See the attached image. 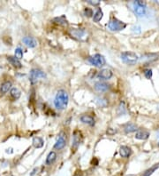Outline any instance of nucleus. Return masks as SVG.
<instances>
[{
    "label": "nucleus",
    "mask_w": 159,
    "mask_h": 176,
    "mask_svg": "<svg viewBox=\"0 0 159 176\" xmlns=\"http://www.w3.org/2000/svg\"><path fill=\"white\" fill-rule=\"evenodd\" d=\"M10 94H11V96H12L14 100H18L20 97V95H21V92H20L19 89H18L16 87H13V88L11 89Z\"/></svg>",
    "instance_id": "obj_22"
},
{
    "label": "nucleus",
    "mask_w": 159,
    "mask_h": 176,
    "mask_svg": "<svg viewBox=\"0 0 159 176\" xmlns=\"http://www.w3.org/2000/svg\"><path fill=\"white\" fill-rule=\"evenodd\" d=\"M124 131L126 133H133V132H137L138 127L134 123H127L126 125H125V126H124Z\"/></svg>",
    "instance_id": "obj_16"
},
{
    "label": "nucleus",
    "mask_w": 159,
    "mask_h": 176,
    "mask_svg": "<svg viewBox=\"0 0 159 176\" xmlns=\"http://www.w3.org/2000/svg\"><path fill=\"white\" fill-rule=\"evenodd\" d=\"M71 34L77 38H81L82 37L85 36V30L81 29H73L72 30H71Z\"/></svg>",
    "instance_id": "obj_19"
},
{
    "label": "nucleus",
    "mask_w": 159,
    "mask_h": 176,
    "mask_svg": "<svg viewBox=\"0 0 159 176\" xmlns=\"http://www.w3.org/2000/svg\"><path fill=\"white\" fill-rule=\"evenodd\" d=\"M46 74L44 73V71H42L39 69H33L30 70V75H29V80L31 82V84H36V83L42 79L45 78Z\"/></svg>",
    "instance_id": "obj_5"
},
{
    "label": "nucleus",
    "mask_w": 159,
    "mask_h": 176,
    "mask_svg": "<svg viewBox=\"0 0 159 176\" xmlns=\"http://www.w3.org/2000/svg\"><path fill=\"white\" fill-rule=\"evenodd\" d=\"M44 140H42L41 137H35L32 141V144H33V146L36 148V149H40L44 146Z\"/></svg>",
    "instance_id": "obj_21"
},
{
    "label": "nucleus",
    "mask_w": 159,
    "mask_h": 176,
    "mask_svg": "<svg viewBox=\"0 0 159 176\" xmlns=\"http://www.w3.org/2000/svg\"><path fill=\"white\" fill-rule=\"evenodd\" d=\"M84 14H85V16H87V17H91L93 15V11L89 8H86L84 10Z\"/></svg>",
    "instance_id": "obj_30"
},
{
    "label": "nucleus",
    "mask_w": 159,
    "mask_h": 176,
    "mask_svg": "<svg viewBox=\"0 0 159 176\" xmlns=\"http://www.w3.org/2000/svg\"><path fill=\"white\" fill-rule=\"evenodd\" d=\"M103 14L102 10L100 8L97 9V11L95 12V14L93 15V20L95 22H99L100 20H102V18H103Z\"/></svg>",
    "instance_id": "obj_23"
},
{
    "label": "nucleus",
    "mask_w": 159,
    "mask_h": 176,
    "mask_svg": "<svg viewBox=\"0 0 159 176\" xmlns=\"http://www.w3.org/2000/svg\"><path fill=\"white\" fill-rule=\"evenodd\" d=\"M119 114L125 113V102L124 101H121L119 106Z\"/></svg>",
    "instance_id": "obj_29"
},
{
    "label": "nucleus",
    "mask_w": 159,
    "mask_h": 176,
    "mask_svg": "<svg viewBox=\"0 0 159 176\" xmlns=\"http://www.w3.org/2000/svg\"><path fill=\"white\" fill-rule=\"evenodd\" d=\"M66 145V134L64 132H61L59 133L58 138L55 145H54V149L60 150V149L65 148Z\"/></svg>",
    "instance_id": "obj_7"
},
{
    "label": "nucleus",
    "mask_w": 159,
    "mask_h": 176,
    "mask_svg": "<svg viewBox=\"0 0 159 176\" xmlns=\"http://www.w3.org/2000/svg\"><path fill=\"white\" fill-rule=\"evenodd\" d=\"M156 54H146V55H144V56H142V60H143V61H145V60H148V61H151V60H156Z\"/></svg>",
    "instance_id": "obj_25"
},
{
    "label": "nucleus",
    "mask_w": 159,
    "mask_h": 176,
    "mask_svg": "<svg viewBox=\"0 0 159 176\" xmlns=\"http://www.w3.org/2000/svg\"><path fill=\"white\" fill-rule=\"evenodd\" d=\"M108 28L111 30V31H121V30L126 28V24L123 22L122 20L113 18L108 23Z\"/></svg>",
    "instance_id": "obj_4"
},
{
    "label": "nucleus",
    "mask_w": 159,
    "mask_h": 176,
    "mask_svg": "<svg viewBox=\"0 0 159 176\" xmlns=\"http://www.w3.org/2000/svg\"><path fill=\"white\" fill-rule=\"evenodd\" d=\"M56 159H57V153L55 151H50L49 153V155L47 156V158H46L45 164L47 165H50L56 161Z\"/></svg>",
    "instance_id": "obj_17"
},
{
    "label": "nucleus",
    "mask_w": 159,
    "mask_h": 176,
    "mask_svg": "<svg viewBox=\"0 0 159 176\" xmlns=\"http://www.w3.org/2000/svg\"><path fill=\"white\" fill-rule=\"evenodd\" d=\"M11 87H12V82L5 81V82H4L3 84H2L1 88H0V92H1L2 94H5L11 89Z\"/></svg>",
    "instance_id": "obj_20"
},
{
    "label": "nucleus",
    "mask_w": 159,
    "mask_h": 176,
    "mask_svg": "<svg viewBox=\"0 0 159 176\" xmlns=\"http://www.w3.org/2000/svg\"><path fill=\"white\" fill-rule=\"evenodd\" d=\"M132 31L133 33L134 34H140L142 32V28L140 25H134L133 28H132Z\"/></svg>",
    "instance_id": "obj_28"
},
{
    "label": "nucleus",
    "mask_w": 159,
    "mask_h": 176,
    "mask_svg": "<svg viewBox=\"0 0 159 176\" xmlns=\"http://www.w3.org/2000/svg\"><path fill=\"white\" fill-rule=\"evenodd\" d=\"M94 88L95 91H97L99 92H106L109 88V85L106 84L104 82H102V81H99V82H97L94 86Z\"/></svg>",
    "instance_id": "obj_11"
},
{
    "label": "nucleus",
    "mask_w": 159,
    "mask_h": 176,
    "mask_svg": "<svg viewBox=\"0 0 159 176\" xmlns=\"http://www.w3.org/2000/svg\"><path fill=\"white\" fill-rule=\"evenodd\" d=\"M22 42L23 44L29 47V48H34L37 46V40L35 37H25L22 39Z\"/></svg>",
    "instance_id": "obj_9"
},
{
    "label": "nucleus",
    "mask_w": 159,
    "mask_h": 176,
    "mask_svg": "<svg viewBox=\"0 0 159 176\" xmlns=\"http://www.w3.org/2000/svg\"><path fill=\"white\" fill-rule=\"evenodd\" d=\"M53 22H54L56 24H58V25H61L63 27H66L68 25V22L66 19L65 16H59V17H56L53 20Z\"/></svg>",
    "instance_id": "obj_18"
},
{
    "label": "nucleus",
    "mask_w": 159,
    "mask_h": 176,
    "mask_svg": "<svg viewBox=\"0 0 159 176\" xmlns=\"http://www.w3.org/2000/svg\"><path fill=\"white\" fill-rule=\"evenodd\" d=\"M81 133L79 131H75L73 133V136H72V148L74 149H76L79 145L81 144Z\"/></svg>",
    "instance_id": "obj_10"
},
{
    "label": "nucleus",
    "mask_w": 159,
    "mask_h": 176,
    "mask_svg": "<svg viewBox=\"0 0 159 176\" xmlns=\"http://www.w3.org/2000/svg\"><path fill=\"white\" fill-rule=\"evenodd\" d=\"M68 101H69V96L68 94L66 92V91L65 90H58L55 100H54V105L56 107V109H59V110H63L66 109L67 105H68Z\"/></svg>",
    "instance_id": "obj_1"
},
{
    "label": "nucleus",
    "mask_w": 159,
    "mask_h": 176,
    "mask_svg": "<svg viewBox=\"0 0 159 176\" xmlns=\"http://www.w3.org/2000/svg\"><path fill=\"white\" fill-rule=\"evenodd\" d=\"M143 74H144V76H145V77H146L147 79H150V78L152 77V69H144Z\"/></svg>",
    "instance_id": "obj_27"
},
{
    "label": "nucleus",
    "mask_w": 159,
    "mask_h": 176,
    "mask_svg": "<svg viewBox=\"0 0 159 176\" xmlns=\"http://www.w3.org/2000/svg\"><path fill=\"white\" fill-rule=\"evenodd\" d=\"M112 76H113L112 71L109 69H103L100 70L98 73V77L103 80H109L112 77Z\"/></svg>",
    "instance_id": "obj_8"
},
{
    "label": "nucleus",
    "mask_w": 159,
    "mask_h": 176,
    "mask_svg": "<svg viewBox=\"0 0 159 176\" xmlns=\"http://www.w3.org/2000/svg\"><path fill=\"white\" fill-rule=\"evenodd\" d=\"M159 168V163H157V164H154L153 166H151L150 169H148L147 171H145L144 172V173L142 175V176H150L151 174H153V173L156 171V170H157Z\"/></svg>",
    "instance_id": "obj_24"
},
{
    "label": "nucleus",
    "mask_w": 159,
    "mask_h": 176,
    "mask_svg": "<svg viewBox=\"0 0 159 176\" xmlns=\"http://www.w3.org/2000/svg\"><path fill=\"white\" fill-rule=\"evenodd\" d=\"M121 60L124 63L133 66L136 64L138 60H139V57L134 52H124L121 54Z\"/></svg>",
    "instance_id": "obj_3"
},
{
    "label": "nucleus",
    "mask_w": 159,
    "mask_h": 176,
    "mask_svg": "<svg viewBox=\"0 0 159 176\" xmlns=\"http://www.w3.org/2000/svg\"><path fill=\"white\" fill-rule=\"evenodd\" d=\"M133 11L138 17H144L147 14V5L143 1H134L133 2Z\"/></svg>",
    "instance_id": "obj_2"
},
{
    "label": "nucleus",
    "mask_w": 159,
    "mask_h": 176,
    "mask_svg": "<svg viewBox=\"0 0 159 176\" xmlns=\"http://www.w3.org/2000/svg\"><path fill=\"white\" fill-rule=\"evenodd\" d=\"M150 137V133L146 130H139L136 132L135 133V139L138 140H147Z\"/></svg>",
    "instance_id": "obj_13"
},
{
    "label": "nucleus",
    "mask_w": 159,
    "mask_h": 176,
    "mask_svg": "<svg viewBox=\"0 0 159 176\" xmlns=\"http://www.w3.org/2000/svg\"><path fill=\"white\" fill-rule=\"evenodd\" d=\"M81 121L83 124H85V125H88L90 126H95V119H94V118H92L89 115H82L81 117Z\"/></svg>",
    "instance_id": "obj_12"
},
{
    "label": "nucleus",
    "mask_w": 159,
    "mask_h": 176,
    "mask_svg": "<svg viewBox=\"0 0 159 176\" xmlns=\"http://www.w3.org/2000/svg\"><path fill=\"white\" fill-rule=\"evenodd\" d=\"M37 171H38V168L37 167H36L33 171H32V173H30V176H34L36 173H37Z\"/></svg>",
    "instance_id": "obj_33"
},
{
    "label": "nucleus",
    "mask_w": 159,
    "mask_h": 176,
    "mask_svg": "<svg viewBox=\"0 0 159 176\" xmlns=\"http://www.w3.org/2000/svg\"><path fill=\"white\" fill-rule=\"evenodd\" d=\"M7 60H8L9 63L12 64L14 68L19 69V68L22 67V64H21V63L19 61V60L17 59L15 56H8V57H7Z\"/></svg>",
    "instance_id": "obj_14"
},
{
    "label": "nucleus",
    "mask_w": 159,
    "mask_h": 176,
    "mask_svg": "<svg viewBox=\"0 0 159 176\" xmlns=\"http://www.w3.org/2000/svg\"><path fill=\"white\" fill-rule=\"evenodd\" d=\"M89 60V63L93 65V66H95V67H103L105 65L106 63V60H105V58L102 55V54H95L91 57H89L88 59Z\"/></svg>",
    "instance_id": "obj_6"
},
{
    "label": "nucleus",
    "mask_w": 159,
    "mask_h": 176,
    "mask_svg": "<svg viewBox=\"0 0 159 176\" xmlns=\"http://www.w3.org/2000/svg\"><path fill=\"white\" fill-rule=\"evenodd\" d=\"M116 133H117V131L113 128H109L107 130V133L109 134V135H113V134H115Z\"/></svg>",
    "instance_id": "obj_32"
},
{
    "label": "nucleus",
    "mask_w": 159,
    "mask_h": 176,
    "mask_svg": "<svg viewBox=\"0 0 159 176\" xmlns=\"http://www.w3.org/2000/svg\"><path fill=\"white\" fill-rule=\"evenodd\" d=\"M88 3L91 5H94V6H97L98 5H100V1L99 0H95V1H93V0H89Z\"/></svg>",
    "instance_id": "obj_31"
},
{
    "label": "nucleus",
    "mask_w": 159,
    "mask_h": 176,
    "mask_svg": "<svg viewBox=\"0 0 159 176\" xmlns=\"http://www.w3.org/2000/svg\"><path fill=\"white\" fill-rule=\"evenodd\" d=\"M14 54H15V57L19 60L20 59H22L23 58V51L21 50V48L18 47L15 49V52H14Z\"/></svg>",
    "instance_id": "obj_26"
},
{
    "label": "nucleus",
    "mask_w": 159,
    "mask_h": 176,
    "mask_svg": "<svg viewBox=\"0 0 159 176\" xmlns=\"http://www.w3.org/2000/svg\"><path fill=\"white\" fill-rule=\"evenodd\" d=\"M74 176H83V175H82V173L81 172H78V173H76L75 174H74Z\"/></svg>",
    "instance_id": "obj_34"
},
{
    "label": "nucleus",
    "mask_w": 159,
    "mask_h": 176,
    "mask_svg": "<svg viewBox=\"0 0 159 176\" xmlns=\"http://www.w3.org/2000/svg\"><path fill=\"white\" fill-rule=\"evenodd\" d=\"M132 153V150L129 147L127 146H121L119 149V154L122 158H129Z\"/></svg>",
    "instance_id": "obj_15"
},
{
    "label": "nucleus",
    "mask_w": 159,
    "mask_h": 176,
    "mask_svg": "<svg viewBox=\"0 0 159 176\" xmlns=\"http://www.w3.org/2000/svg\"><path fill=\"white\" fill-rule=\"evenodd\" d=\"M158 146H159V142H158Z\"/></svg>",
    "instance_id": "obj_35"
}]
</instances>
